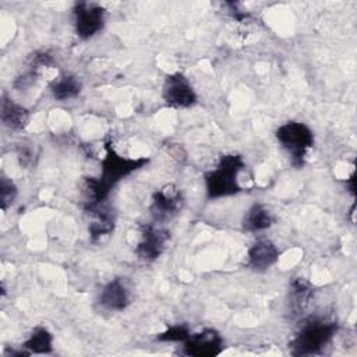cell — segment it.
Returning a JSON list of instances; mask_svg holds the SVG:
<instances>
[{
	"instance_id": "7",
	"label": "cell",
	"mask_w": 357,
	"mask_h": 357,
	"mask_svg": "<svg viewBox=\"0 0 357 357\" xmlns=\"http://www.w3.org/2000/svg\"><path fill=\"white\" fill-rule=\"evenodd\" d=\"M169 231L153 225H145L141 229V240L135 248L139 259L152 262L163 252L169 241Z\"/></svg>"
},
{
	"instance_id": "9",
	"label": "cell",
	"mask_w": 357,
	"mask_h": 357,
	"mask_svg": "<svg viewBox=\"0 0 357 357\" xmlns=\"http://www.w3.org/2000/svg\"><path fill=\"white\" fill-rule=\"evenodd\" d=\"M183 205L181 192L173 185H166L153 194V201L151 205L152 216L159 220H167L178 213Z\"/></svg>"
},
{
	"instance_id": "4",
	"label": "cell",
	"mask_w": 357,
	"mask_h": 357,
	"mask_svg": "<svg viewBox=\"0 0 357 357\" xmlns=\"http://www.w3.org/2000/svg\"><path fill=\"white\" fill-rule=\"evenodd\" d=\"M148 159L138 158V159H128L123 158L114 152L110 144L106 145V156L102 160V174L99 177L100 184L103 188L110 192L112 187L117 184L123 177L131 174L132 172L138 170L144 165H146Z\"/></svg>"
},
{
	"instance_id": "6",
	"label": "cell",
	"mask_w": 357,
	"mask_h": 357,
	"mask_svg": "<svg viewBox=\"0 0 357 357\" xmlns=\"http://www.w3.org/2000/svg\"><path fill=\"white\" fill-rule=\"evenodd\" d=\"M162 96L167 106L176 109H185L197 102V95L190 81L181 73L166 75Z\"/></svg>"
},
{
	"instance_id": "12",
	"label": "cell",
	"mask_w": 357,
	"mask_h": 357,
	"mask_svg": "<svg viewBox=\"0 0 357 357\" xmlns=\"http://www.w3.org/2000/svg\"><path fill=\"white\" fill-rule=\"evenodd\" d=\"M0 113H1L3 124L14 131H20V130L25 128V126L28 124V120H29L28 110L24 106L15 103L14 100H11L8 98H3Z\"/></svg>"
},
{
	"instance_id": "11",
	"label": "cell",
	"mask_w": 357,
	"mask_h": 357,
	"mask_svg": "<svg viewBox=\"0 0 357 357\" xmlns=\"http://www.w3.org/2000/svg\"><path fill=\"white\" fill-rule=\"evenodd\" d=\"M99 303L106 310L123 311L131 303V294L121 279H114L102 289Z\"/></svg>"
},
{
	"instance_id": "13",
	"label": "cell",
	"mask_w": 357,
	"mask_h": 357,
	"mask_svg": "<svg viewBox=\"0 0 357 357\" xmlns=\"http://www.w3.org/2000/svg\"><path fill=\"white\" fill-rule=\"evenodd\" d=\"M314 290L311 284L304 280L303 278H296L290 283V297H289V305L293 314H301L307 305L310 304V300L312 298Z\"/></svg>"
},
{
	"instance_id": "1",
	"label": "cell",
	"mask_w": 357,
	"mask_h": 357,
	"mask_svg": "<svg viewBox=\"0 0 357 357\" xmlns=\"http://www.w3.org/2000/svg\"><path fill=\"white\" fill-rule=\"evenodd\" d=\"M337 324L325 318H311L301 325V329L290 342L293 356H310L319 353L333 337Z\"/></svg>"
},
{
	"instance_id": "15",
	"label": "cell",
	"mask_w": 357,
	"mask_h": 357,
	"mask_svg": "<svg viewBox=\"0 0 357 357\" xmlns=\"http://www.w3.org/2000/svg\"><path fill=\"white\" fill-rule=\"evenodd\" d=\"M273 222L272 213L261 204L252 205L243 219V227L247 231H261L268 229Z\"/></svg>"
},
{
	"instance_id": "19",
	"label": "cell",
	"mask_w": 357,
	"mask_h": 357,
	"mask_svg": "<svg viewBox=\"0 0 357 357\" xmlns=\"http://www.w3.org/2000/svg\"><path fill=\"white\" fill-rule=\"evenodd\" d=\"M15 195H17V188L14 183L3 176L0 180V204L3 211H6L13 204Z\"/></svg>"
},
{
	"instance_id": "18",
	"label": "cell",
	"mask_w": 357,
	"mask_h": 357,
	"mask_svg": "<svg viewBox=\"0 0 357 357\" xmlns=\"http://www.w3.org/2000/svg\"><path fill=\"white\" fill-rule=\"evenodd\" d=\"M190 329L184 324H177L170 328H167L163 333L158 336V340L160 342H185L190 336Z\"/></svg>"
},
{
	"instance_id": "16",
	"label": "cell",
	"mask_w": 357,
	"mask_h": 357,
	"mask_svg": "<svg viewBox=\"0 0 357 357\" xmlns=\"http://www.w3.org/2000/svg\"><path fill=\"white\" fill-rule=\"evenodd\" d=\"M52 342H53V337L50 332L46 328L38 326L32 331L31 336L25 340L22 347L26 349L28 353L45 354L52 351Z\"/></svg>"
},
{
	"instance_id": "14",
	"label": "cell",
	"mask_w": 357,
	"mask_h": 357,
	"mask_svg": "<svg viewBox=\"0 0 357 357\" xmlns=\"http://www.w3.org/2000/svg\"><path fill=\"white\" fill-rule=\"evenodd\" d=\"M92 216L93 220L89 225V234H91V241L96 243L100 240L103 236H107L113 231L114 227V220L110 212L99 209V206L88 211Z\"/></svg>"
},
{
	"instance_id": "2",
	"label": "cell",
	"mask_w": 357,
	"mask_h": 357,
	"mask_svg": "<svg viewBox=\"0 0 357 357\" xmlns=\"http://www.w3.org/2000/svg\"><path fill=\"white\" fill-rule=\"evenodd\" d=\"M244 169V160L240 155H223L218 166L206 173V194L209 198H219L233 195L241 191L237 176Z\"/></svg>"
},
{
	"instance_id": "17",
	"label": "cell",
	"mask_w": 357,
	"mask_h": 357,
	"mask_svg": "<svg viewBox=\"0 0 357 357\" xmlns=\"http://www.w3.org/2000/svg\"><path fill=\"white\" fill-rule=\"evenodd\" d=\"M52 93L57 100L75 98L81 92V82L74 75H63L50 85Z\"/></svg>"
},
{
	"instance_id": "5",
	"label": "cell",
	"mask_w": 357,
	"mask_h": 357,
	"mask_svg": "<svg viewBox=\"0 0 357 357\" xmlns=\"http://www.w3.org/2000/svg\"><path fill=\"white\" fill-rule=\"evenodd\" d=\"M75 33L81 39H89L105 25V8L95 3L79 1L74 6Z\"/></svg>"
},
{
	"instance_id": "10",
	"label": "cell",
	"mask_w": 357,
	"mask_h": 357,
	"mask_svg": "<svg viewBox=\"0 0 357 357\" xmlns=\"http://www.w3.org/2000/svg\"><path fill=\"white\" fill-rule=\"evenodd\" d=\"M279 258L278 247L266 238L254 243L247 254V265L254 271H265L271 268Z\"/></svg>"
},
{
	"instance_id": "3",
	"label": "cell",
	"mask_w": 357,
	"mask_h": 357,
	"mask_svg": "<svg viewBox=\"0 0 357 357\" xmlns=\"http://www.w3.org/2000/svg\"><path fill=\"white\" fill-rule=\"evenodd\" d=\"M276 138L279 144L290 156V162L294 167L304 165L307 151L314 145L312 131L303 123L287 121L276 130Z\"/></svg>"
},
{
	"instance_id": "8",
	"label": "cell",
	"mask_w": 357,
	"mask_h": 357,
	"mask_svg": "<svg viewBox=\"0 0 357 357\" xmlns=\"http://www.w3.org/2000/svg\"><path fill=\"white\" fill-rule=\"evenodd\" d=\"M223 339L215 329H204L190 335L184 342V353L194 357H212L220 354Z\"/></svg>"
}]
</instances>
